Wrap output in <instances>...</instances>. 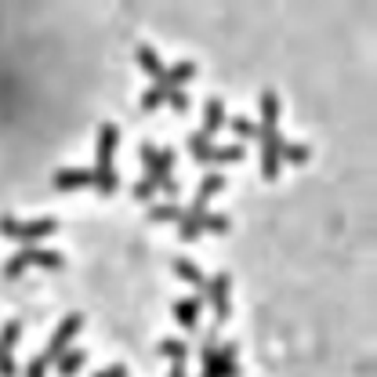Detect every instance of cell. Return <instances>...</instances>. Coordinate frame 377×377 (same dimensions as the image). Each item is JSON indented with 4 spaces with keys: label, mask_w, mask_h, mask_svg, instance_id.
<instances>
[{
    "label": "cell",
    "mask_w": 377,
    "mask_h": 377,
    "mask_svg": "<svg viewBox=\"0 0 377 377\" xmlns=\"http://www.w3.org/2000/svg\"><path fill=\"white\" fill-rule=\"evenodd\" d=\"M229 294H232V276L229 272H218V276L207 279V301L214 305V323H229V316H232Z\"/></svg>",
    "instance_id": "cell-1"
},
{
    "label": "cell",
    "mask_w": 377,
    "mask_h": 377,
    "mask_svg": "<svg viewBox=\"0 0 377 377\" xmlns=\"http://www.w3.org/2000/svg\"><path fill=\"white\" fill-rule=\"evenodd\" d=\"M80 327H84V316H80V312H69V316H66V320L58 323V330L51 334V341H47V352H44V359H47V363H58V359H62V352L69 349V341H73V337L80 334Z\"/></svg>",
    "instance_id": "cell-2"
},
{
    "label": "cell",
    "mask_w": 377,
    "mask_h": 377,
    "mask_svg": "<svg viewBox=\"0 0 377 377\" xmlns=\"http://www.w3.org/2000/svg\"><path fill=\"white\" fill-rule=\"evenodd\" d=\"M258 142H261V178H276L279 174V145H283V138H279V131H258Z\"/></svg>",
    "instance_id": "cell-3"
},
{
    "label": "cell",
    "mask_w": 377,
    "mask_h": 377,
    "mask_svg": "<svg viewBox=\"0 0 377 377\" xmlns=\"http://www.w3.org/2000/svg\"><path fill=\"white\" fill-rule=\"evenodd\" d=\"M51 232H58L55 218H33V222H18L15 240H18L22 247H37V240H44V236H51Z\"/></svg>",
    "instance_id": "cell-4"
},
{
    "label": "cell",
    "mask_w": 377,
    "mask_h": 377,
    "mask_svg": "<svg viewBox=\"0 0 377 377\" xmlns=\"http://www.w3.org/2000/svg\"><path fill=\"white\" fill-rule=\"evenodd\" d=\"M51 185L58 193H73V188H84V185H94V171L87 167H62L51 174Z\"/></svg>",
    "instance_id": "cell-5"
},
{
    "label": "cell",
    "mask_w": 377,
    "mask_h": 377,
    "mask_svg": "<svg viewBox=\"0 0 377 377\" xmlns=\"http://www.w3.org/2000/svg\"><path fill=\"white\" fill-rule=\"evenodd\" d=\"M120 145V131L116 123H102L99 128V160H94V167H113V152Z\"/></svg>",
    "instance_id": "cell-6"
},
{
    "label": "cell",
    "mask_w": 377,
    "mask_h": 377,
    "mask_svg": "<svg viewBox=\"0 0 377 377\" xmlns=\"http://www.w3.org/2000/svg\"><path fill=\"white\" fill-rule=\"evenodd\" d=\"M225 123H229V116H225V102L222 99H207V106H203V135L207 138H214L218 131H222L225 128Z\"/></svg>",
    "instance_id": "cell-7"
},
{
    "label": "cell",
    "mask_w": 377,
    "mask_h": 377,
    "mask_svg": "<svg viewBox=\"0 0 377 377\" xmlns=\"http://www.w3.org/2000/svg\"><path fill=\"white\" fill-rule=\"evenodd\" d=\"M135 58H138V66L152 77V84H160L164 77H167V66L160 62V55H156L149 44H138V51H135Z\"/></svg>",
    "instance_id": "cell-8"
},
{
    "label": "cell",
    "mask_w": 377,
    "mask_h": 377,
    "mask_svg": "<svg viewBox=\"0 0 377 377\" xmlns=\"http://www.w3.org/2000/svg\"><path fill=\"white\" fill-rule=\"evenodd\" d=\"M171 269H174V276H178V279L193 283V287H200V291L207 294V276L200 272V265H196L193 258H174V261H171Z\"/></svg>",
    "instance_id": "cell-9"
},
{
    "label": "cell",
    "mask_w": 377,
    "mask_h": 377,
    "mask_svg": "<svg viewBox=\"0 0 377 377\" xmlns=\"http://www.w3.org/2000/svg\"><path fill=\"white\" fill-rule=\"evenodd\" d=\"M258 109H261V123H258V128L261 131H276V123H279V99H276V91H261L258 94Z\"/></svg>",
    "instance_id": "cell-10"
},
{
    "label": "cell",
    "mask_w": 377,
    "mask_h": 377,
    "mask_svg": "<svg viewBox=\"0 0 377 377\" xmlns=\"http://www.w3.org/2000/svg\"><path fill=\"white\" fill-rule=\"evenodd\" d=\"M200 298H181L174 301V320L181 323V330H196V320H200Z\"/></svg>",
    "instance_id": "cell-11"
},
{
    "label": "cell",
    "mask_w": 377,
    "mask_h": 377,
    "mask_svg": "<svg viewBox=\"0 0 377 377\" xmlns=\"http://www.w3.org/2000/svg\"><path fill=\"white\" fill-rule=\"evenodd\" d=\"M203 210H207V207L193 200V207H188V210L181 214V229H178V236H181L185 243H193V240L203 232V229H200V218H203Z\"/></svg>",
    "instance_id": "cell-12"
},
{
    "label": "cell",
    "mask_w": 377,
    "mask_h": 377,
    "mask_svg": "<svg viewBox=\"0 0 377 377\" xmlns=\"http://www.w3.org/2000/svg\"><path fill=\"white\" fill-rule=\"evenodd\" d=\"M222 188H225V174L218 171V167H210V171L203 174L200 188H196V203H203V207H207V200H210L214 193H222Z\"/></svg>",
    "instance_id": "cell-13"
},
{
    "label": "cell",
    "mask_w": 377,
    "mask_h": 377,
    "mask_svg": "<svg viewBox=\"0 0 377 377\" xmlns=\"http://www.w3.org/2000/svg\"><path fill=\"white\" fill-rule=\"evenodd\" d=\"M185 145H188V152H193V160H196V164H210V156H214V142H210L203 131H193Z\"/></svg>",
    "instance_id": "cell-14"
},
{
    "label": "cell",
    "mask_w": 377,
    "mask_h": 377,
    "mask_svg": "<svg viewBox=\"0 0 377 377\" xmlns=\"http://www.w3.org/2000/svg\"><path fill=\"white\" fill-rule=\"evenodd\" d=\"M84 363H87V352L84 349H66V352H62V359H58V377H77Z\"/></svg>",
    "instance_id": "cell-15"
},
{
    "label": "cell",
    "mask_w": 377,
    "mask_h": 377,
    "mask_svg": "<svg viewBox=\"0 0 377 377\" xmlns=\"http://www.w3.org/2000/svg\"><path fill=\"white\" fill-rule=\"evenodd\" d=\"M243 152H247V149H243L240 142H232V145H214V156H210V164H214L218 171H222L225 164H240V160H243Z\"/></svg>",
    "instance_id": "cell-16"
},
{
    "label": "cell",
    "mask_w": 377,
    "mask_h": 377,
    "mask_svg": "<svg viewBox=\"0 0 377 377\" xmlns=\"http://www.w3.org/2000/svg\"><path fill=\"white\" fill-rule=\"evenodd\" d=\"M156 352L167 356L171 363H185V356H188V341H181V337H164L160 344H156Z\"/></svg>",
    "instance_id": "cell-17"
},
{
    "label": "cell",
    "mask_w": 377,
    "mask_h": 377,
    "mask_svg": "<svg viewBox=\"0 0 377 377\" xmlns=\"http://www.w3.org/2000/svg\"><path fill=\"white\" fill-rule=\"evenodd\" d=\"M29 265H40V269H62L66 258L58 250H44V247H29Z\"/></svg>",
    "instance_id": "cell-18"
},
{
    "label": "cell",
    "mask_w": 377,
    "mask_h": 377,
    "mask_svg": "<svg viewBox=\"0 0 377 377\" xmlns=\"http://www.w3.org/2000/svg\"><path fill=\"white\" fill-rule=\"evenodd\" d=\"M200 229H203V232H214V236H225V232L232 229V222H229V214L203 210V218H200Z\"/></svg>",
    "instance_id": "cell-19"
},
{
    "label": "cell",
    "mask_w": 377,
    "mask_h": 377,
    "mask_svg": "<svg viewBox=\"0 0 377 377\" xmlns=\"http://www.w3.org/2000/svg\"><path fill=\"white\" fill-rule=\"evenodd\" d=\"M91 171H94V188H99L102 196H113V193H116V185H120L116 167H91Z\"/></svg>",
    "instance_id": "cell-20"
},
{
    "label": "cell",
    "mask_w": 377,
    "mask_h": 377,
    "mask_svg": "<svg viewBox=\"0 0 377 377\" xmlns=\"http://www.w3.org/2000/svg\"><path fill=\"white\" fill-rule=\"evenodd\" d=\"M167 80H160V84H152L145 94H142V113H152V109H160L164 102H167Z\"/></svg>",
    "instance_id": "cell-21"
},
{
    "label": "cell",
    "mask_w": 377,
    "mask_h": 377,
    "mask_svg": "<svg viewBox=\"0 0 377 377\" xmlns=\"http://www.w3.org/2000/svg\"><path fill=\"white\" fill-rule=\"evenodd\" d=\"M279 160H287V164H305V160H308V145H305V142H287V138H283Z\"/></svg>",
    "instance_id": "cell-22"
},
{
    "label": "cell",
    "mask_w": 377,
    "mask_h": 377,
    "mask_svg": "<svg viewBox=\"0 0 377 377\" xmlns=\"http://www.w3.org/2000/svg\"><path fill=\"white\" fill-rule=\"evenodd\" d=\"M181 207L178 203H152L149 207V222H181Z\"/></svg>",
    "instance_id": "cell-23"
},
{
    "label": "cell",
    "mask_w": 377,
    "mask_h": 377,
    "mask_svg": "<svg viewBox=\"0 0 377 377\" xmlns=\"http://www.w3.org/2000/svg\"><path fill=\"white\" fill-rule=\"evenodd\" d=\"M196 77V66H193V62H178V66H171L167 69V87H181V84H188V80H193Z\"/></svg>",
    "instance_id": "cell-24"
},
{
    "label": "cell",
    "mask_w": 377,
    "mask_h": 377,
    "mask_svg": "<svg viewBox=\"0 0 377 377\" xmlns=\"http://www.w3.org/2000/svg\"><path fill=\"white\" fill-rule=\"evenodd\" d=\"M156 156H160V149H156V142H142L138 145V160L145 164V178L156 185Z\"/></svg>",
    "instance_id": "cell-25"
},
{
    "label": "cell",
    "mask_w": 377,
    "mask_h": 377,
    "mask_svg": "<svg viewBox=\"0 0 377 377\" xmlns=\"http://www.w3.org/2000/svg\"><path fill=\"white\" fill-rule=\"evenodd\" d=\"M26 269H29V247H18L15 254L8 258V265H4V276H8V279H18Z\"/></svg>",
    "instance_id": "cell-26"
},
{
    "label": "cell",
    "mask_w": 377,
    "mask_h": 377,
    "mask_svg": "<svg viewBox=\"0 0 377 377\" xmlns=\"http://www.w3.org/2000/svg\"><path fill=\"white\" fill-rule=\"evenodd\" d=\"M18 334H22V323H18V320L4 323V330H0V356H11V349H15Z\"/></svg>",
    "instance_id": "cell-27"
},
{
    "label": "cell",
    "mask_w": 377,
    "mask_h": 377,
    "mask_svg": "<svg viewBox=\"0 0 377 377\" xmlns=\"http://www.w3.org/2000/svg\"><path fill=\"white\" fill-rule=\"evenodd\" d=\"M232 131L247 142V138H258V131H261V128H258L254 120H247V116H232Z\"/></svg>",
    "instance_id": "cell-28"
},
{
    "label": "cell",
    "mask_w": 377,
    "mask_h": 377,
    "mask_svg": "<svg viewBox=\"0 0 377 377\" xmlns=\"http://www.w3.org/2000/svg\"><path fill=\"white\" fill-rule=\"evenodd\" d=\"M167 106H171L174 113H188V94H185L181 87H171V91H167Z\"/></svg>",
    "instance_id": "cell-29"
},
{
    "label": "cell",
    "mask_w": 377,
    "mask_h": 377,
    "mask_svg": "<svg viewBox=\"0 0 377 377\" xmlns=\"http://www.w3.org/2000/svg\"><path fill=\"white\" fill-rule=\"evenodd\" d=\"M47 366H51V363H47L44 356H37V359H29V363H26L22 377H47Z\"/></svg>",
    "instance_id": "cell-30"
},
{
    "label": "cell",
    "mask_w": 377,
    "mask_h": 377,
    "mask_svg": "<svg viewBox=\"0 0 377 377\" xmlns=\"http://www.w3.org/2000/svg\"><path fill=\"white\" fill-rule=\"evenodd\" d=\"M131 193H135V200H138V203H149V200H152V193H156V185H152L149 178H142V181H135Z\"/></svg>",
    "instance_id": "cell-31"
},
{
    "label": "cell",
    "mask_w": 377,
    "mask_h": 377,
    "mask_svg": "<svg viewBox=\"0 0 377 377\" xmlns=\"http://www.w3.org/2000/svg\"><path fill=\"white\" fill-rule=\"evenodd\" d=\"M15 232H18V218L4 214V218H0V236H11L15 240Z\"/></svg>",
    "instance_id": "cell-32"
},
{
    "label": "cell",
    "mask_w": 377,
    "mask_h": 377,
    "mask_svg": "<svg viewBox=\"0 0 377 377\" xmlns=\"http://www.w3.org/2000/svg\"><path fill=\"white\" fill-rule=\"evenodd\" d=\"M94 377H128V366L123 363H113V366H106V370H99Z\"/></svg>",
    "instance_id": "cell-33"
},
{
    "label": "cell",
    "mask_w": 377,
    "mask_h": 377,
    "mask_svg": "<svg viewBox=\"0 0 377 377\" xmlns=\"http://www.w3.org/2000/svg\"><path fill=\"white\" fill-rule=\"evenodd\" d=\"M15 373H18L15 359H11V356H0V377H15Z\"/></svg>",
    "instance_id": "cell-34"
},
{
    "label": "cell",
    "mask_w": 377,
    "mask_h": 377,
    "mask_svg": "<svg viewBox=\"0 0 377 377\" xmlns=\"http://www.w3.org/2000/svg\"><path fill=\"white\" fill-rule=\"evenodd\" d=\"M167 377H188V373H185V363H171V373H167Z\"/></svg>",
    "instance_id": "cell-35"
}]
</instances>
